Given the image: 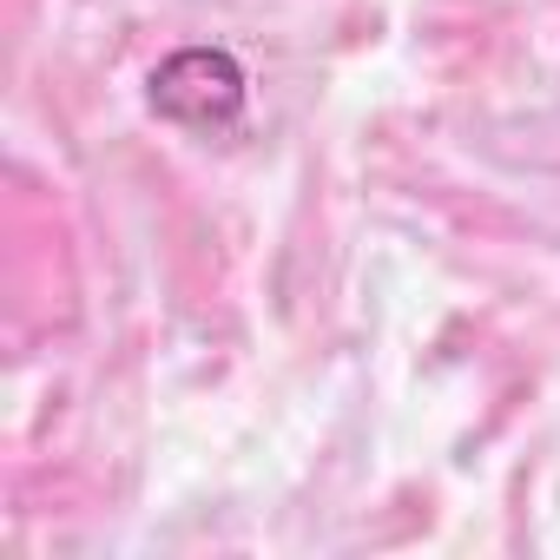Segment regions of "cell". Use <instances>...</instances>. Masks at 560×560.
<instances>
[{
	"mask_svg": "<svg viewBox=\"0 0 560 560\" xmlns=\"http://www.w3.org/2000/svg\"><path fill=\"white\" fill-rule=\"evenodd\" d=\"M152 106L178 126H231L237 106H244V67L218 47H191V54H172L159 73H152Z\"/></svg>",
	"mask_w": 560,
	"mask_h": 560,
	"instance_id": "obj_1",
	"label": "cell"
}]
</instances>
